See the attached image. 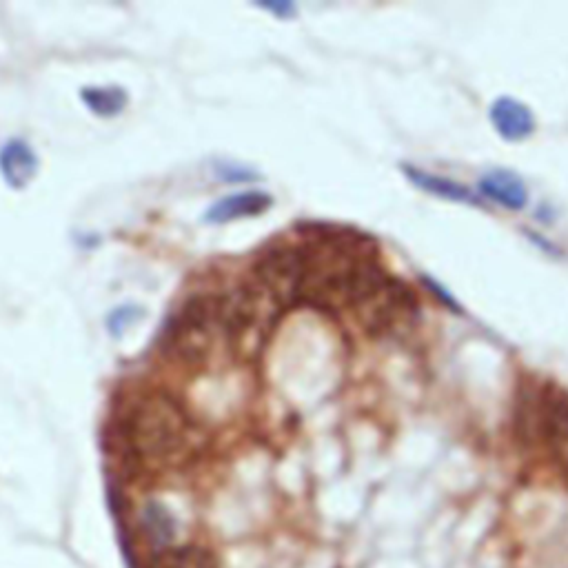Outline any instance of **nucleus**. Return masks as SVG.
<instances>
[{
    "instance_id": "nucleus-1",
    "label": "nucleus",
    "mask_w": 568,
    "mask_h": 568,
    "mask_svg": "<svg viewBox=\"0 0 568 568\" xmlns=\"http://www.w3.org/2000/svg\"><path fill=\"white\" fill-rule=\"evenodd\" d=\"M307 260L302 302L318 309L353 304L362 307L389 287L378 247L360 231L340 227H313L302 242Z\"/></svg>"
},
{
    "instance_id": "nucleus-2",
    "label": "nucleus",
    "mask_w": 568,
    "mask_h": 568,
    "mask_svg": "<svg viewBox=\"0 0 568 568\" xmlns=\"http://www.w3.org/2000/svg\"><path fill=\"white\" fill-rule=\"evenodd\" d=\"M111 444L129 466H169L196 451L198 429L169 391H145L118 411Z\"/></svg>"
},
{
    "instance_id": "nucleus-3",
    "label": "nucleus",
    "mask_w": 568,
    "mask_h": 568,
    "mask_svg": "<svg viewBox=\"0 0 568 568\" xmlns=\"http://www.w3.org/2000/svg\"><path fill=\"white\" fill-rule=\"evenodd\" d=\"M213 298L220 338H225L229 351L238 358H256L282 313L276 300L253 280L213 293Z\"/></svg>"
},
{
    "instance_id": "nucleus-4",
    "label": "nucleus",
    "mask_w": 568,
    "mask_h": 568,
    "mask_svg": "<svg viewBox=\"0 0 568 568\" xmlns=\"http://www.w3.org/2000/svg\"><path fill=\"white\" fill-rule=\"evenodd\" d=\"M522 444L544 453L555 469L568 475V395L553 384H533L517 407Z\"/></svg>"
},
{
    "instance_id": "nucleus-5",
    "label": "nucleus",
    "mask_w": 568,
    "mask_h": 568,
    "mask_svg": "<svg viewBox=\"0 0 568 568\" xmlns=\"http://www.w3.org/2000/svg\"><path fill=\"white\" fill-rule=\"evenodd\" d=\"M220 336L216 298L213 293H200L189 298L160 333V351L165 358L196 367L202 364Z\"/></svg>"
},
{
    "instance_id": "nucleus-6",
    "label": "nucleus",
    "mask_w": 568,
    "mask_h": 568,
    "mask_svg": "<svg viewBox=\"0 0 568 568\" xmlns=\"http://www.w3.org/2000/svg\"><path fill=\"white\" fill-rule=\"evenodd\" d=\"M307 260L302 245H278L267 249L253 265V282L276 300L280 309L296 307L304 296Z\"/></svg>"
},
{
    "instance_id": "nucleus-7",
    "label": "nucleus",
    "mask_w": 568,
    "mask_h": 568,
    "mask_svg": "<svg viewBox=\"0 0 568 568\" xmlns=\"http://www.w3.org/2000/svg\"><path fill=\"white\" fill-rule=\"evenodd\" d=\"M271 205L273 198L267 191H238V194H229L213 202L205 211V222H209V225H227V222L242 218H256L271 209Z\"/></svg>"
},
{
    "instance_id": "nucleus-8",
    "label": "nucleus",
    "mask_w": 568,
    "mask_h": 568,
    "mask_svg": "<svg viewBox=\"0 0 568 568\" xmlns=\"http://www.w3.org/2000/svg\"><path fill=\"white\" fill-rule=\"evenodd\" d=\"M0 174L12 189H23L38 174V156L25 140L12 138L0 147Z\"/></svg>"
},
{
    "instance_id": "nucleus-9",
    "label": "nucleus",
    "mask_w": 568,
    "mask_h": 568,
    "mask_svg": "<svg viewBox=\"0 0 568 568\" xmlns=\"http://www.w3.org/2000/svg\"><path fill=\"white\" fill-rule=\"evenodd\" d=\"M138 526L142 535L147 537V542L154 546V549H158V553L171 549L178 537L176 515L158 500H151L142 506L138 515Z\"/></svg>"
},
{
    "instance_id": "nucleus-10",
    "label": "nucleus",
    "mask_w": 568,
    "mask_h": 568,
    "mask_svg": "<svg viewBox=\"0 0 568 568\" xmlns=\"http://www.w3.org/2000/svg\"><path fill=\"white\" fill-rule=\"evenodd\" d=\"M491 120L495 129L500 131V136H504L506 140L526 138L535 127V120L529 107L517 103L513 98L495 100L491 107Z\"/></svg>"
},
{
    "instance_id": "nucleus-11",
    "label": "nucleus",
    "mask_w": 568,
    "mask_h": 568,
    "mask_svg": "<svg viewBox=\"0 0 568 568\" xmlns=\"http://www.w3.org/2000/svg\"><path fill=\"white\" fill-rule=\"evenodd\" d=\"M480 189L486 198L500 202L502 207L513 211H520L526 205V200H529L524 182L515 174H511V171H493V174H486L480 180Z\"/></svg>"
},
{
    "instance_id": "nucleus-12",
    "label": "nucleus",
    "mask_w": 568,
    "mask_h": 568,
    "mask_svg": "<svg viewBox=\"0 0 568 568\" xmlns=\"http://www.w3.org/2000/svg\"><path fill=\"white\" fill-rule=\"evenodd\" d=\"M147 568H218V560L205 546H171L154 555Z\"/></svg>"
},
{
    "instance_id": "nucleus-13",
    "label": "nucleus",
    "mask_w": 568,
    "mask_h": 568,
    "mask_svg": "<svg viewBox=\"0 0 568 568\" xmlns=\"http://www.w3.org/2000/svg\"><path fill=\"white\" fill-rule=\"evenodd\" d=\"M80 98L91 114L100 118H114L127 107V91L123 87H85Z\"/></svg>"
},
{
    "instance_id": "nucleus-14",
    "label": "nucleus",
    "mask_w": 568,
    "mask_h": 568,
    "mask_svg": "<svg viewBox=\"0 0 568 568\" xmlns=\"http://www.w3.org/2000/svg\"><path fill=\"white\" fill-rule=\"evenodd\" d=\"M407 174L409 178L415 182V185L426 189V191H431V194L435 196H440V198H449V200H466V202H471L473 196H471V191L458 185V182H453L449 178H440V176H433V174H424V171H418V169H407Z\"/></svg>"
},
{
    "instance_id": "nucleus-15",
    "label": "nucleus",
    "mask_w": 568,
    "mask_h": 568,
    "mask_svg": "<svg viewBox=\"0 0 568 568\" xmlns=\"http://www.w3.org/2000/svg\"><path fill=\"white\" fill-rule=\"evenodd\" d=\"M145 316V309L138 307V304H123V307L114 309L107 316V331L114 338H123L127 329L134 327V322Z\"/></svg>"
},
{
    "instance_id": "nucleus-16",
    "label": "nucleus",
    "mask_w": 568,
    "mask_h": 568,
    "mask_svg": "<svg viewBox=\"0 0 568 568\" xmlns=\"http://www.w3.org/2000/svg\"><path fill=\"white\" fill-rule=\"evenodd\" d=\"M260 7L267 9V12H271V14H276L278 18L296 16V5H291V3H265V5H260Z\"/></svg>"
}]
</instances>
